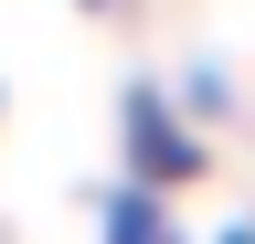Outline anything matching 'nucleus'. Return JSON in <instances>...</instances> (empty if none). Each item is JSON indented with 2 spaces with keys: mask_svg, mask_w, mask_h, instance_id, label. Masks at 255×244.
<instances>
[{
  "mask_svg": "<svg viewBox=\"0 0 255 244\" xmlns=\"http://www.w3.org/2000/svg\"><path fill=\"white\" fill-rule=\"evenodd\" d=\"M117 128H128V170H138V180H191V170H202V138L170 117V96H159V85H128Z\"/></svg>",
  "mask_w": 255,
  "mask_h": 244,
  "instance_id": "1",
  "label": "nucleus"
},
{
  "mask_svg": "<svg viewBox=\"0 0 255 244\" xmlns=\"http://www.w3.org/2000/svg\"><path fill=\"white\" fill-rule=\"evenodd\" d=\"M107 234H117V244L170 234V202H159V191H107Z\"/></svg>",
  "mask_w": 255,
  "mask_h": 244,
  "instance_id": "2",
  "label": "nucleus"
},
{
  "mask_svg": "<svg viewBox=\"0 0 255 244\" xmlns=\"http://www.w3.org/2000/svg\"><path fill=\"white\" fill-rule=\"evenodd\" d=\"M96 11H107V0H96Z\"/></svg>",
  "mask_w": 255,
  "mask_h": 244,
  "instance_id": "3",
  "label": "nucleus"
}]
</instances>
